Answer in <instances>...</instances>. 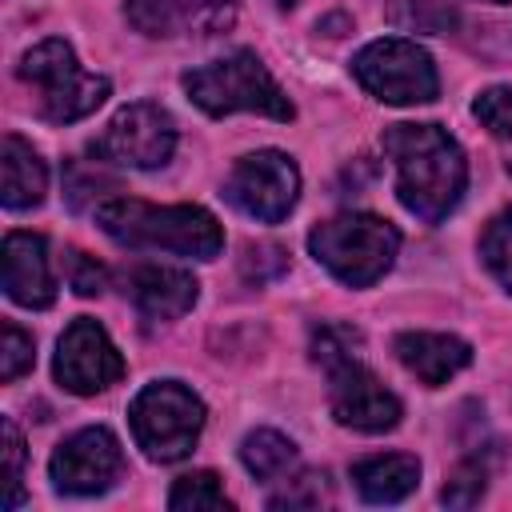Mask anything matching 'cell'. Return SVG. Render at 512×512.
Instances as JSON below:
<instances>
[{"mask_svg":"<svg viewBox=\"0 0 512 512\" xmlns=\"http://www.w3.org/2000/svg\"><path fill=\"white\" fill-rule=\"evenodd\" d=\"M328 368V404H332V416L344 424V428H356V432H392L400 424V400L376 380V372H368L356 352L352 356H340Z\"/></svg>","mask_w":512,"mask_h":512,"instance_id":"obj_11","label":"cell"},{"mask_svg":"<svg viewBox=\"0 0 512 512\" xmlns=\"http://www.w3.org/2000/svg\"><path fill=\"white\" fill-rule=\"evenodd\" d=\"M416 480H420V460L404 452L368 456L352 464V484L368 504H396L416 488Z\"/></svg>","mask_w":512,"mask_h":512,"instance_id":"obj_17","label":"cell"},{"mask_svg":"<svg viewBox=\"0 0 512 512\" xmlns=\"http://www.w3.org/2000/svg\"><path fill=\"white\" fill-rule=\"evenodd\" d=\"M240 460H244V468H248L260 484L288 480V476L296 472V464H300L296 444H292L288 436L272 432V428H256V432H248L244 444H240Z\"/></svg>","mask_w":512,"mask_h":512,"instance_id":"obj_18","label":"cell"},{"mask_svg":"<svg viewBox=\"0 0 512 512\" xmlns=\"http://www.w3.org/2000/svg\"><path fill=\"white\" fill-rule=\"evenodd\" d=\"M484 464H476V460H464V464H456L452 468V476H448V484H444V492H440V500L448 504V508H472L480 496H484Z\"/></svg>","mask_w":512,"mask_h":512,"instance_id":"obj_24","label":"cell"},{"mask_svg":"<svg viewBox=\"0 0 512 512\" xmlns=\"http://www.w3.org/2000/svg\"><path fill=\"white\" fill-rule=\"evenodd\" d=\"M392 352L428 388L448 384L460 368L472 364V348L460 336H448V332H400L392 340Z\"/></svg>","mask_w":512,"mask_h":512,"instance_id":"obj_14","label":"cell"},{"mask_svg":"<svg viewBox=\"0 0 512 512\" xmlns=\"http://www.w3.org/2000/svg\"><path fill=\"white\" fill-rule=\"evenodd\" d=\"M384 152L396 164V196L412 216L440 224L460 204L468 164L440 124H388Z\"/></svg>","mask_w":512,"mask_h":512,"instance_id":"obj_1","label":"cell"},{"mask_svg":"<svg viewBox=\"0 0 512 512\" xmlns=\"http://www.w3.org/2000/svg\"><path fill=\"white\" fill-rule=\"evenodd\" d=\"M352 76L384 104H428L440 92L432 56L404 36L372 40L352 56Z\"/></svg>","mask_w":512,"mask_h":512,"instance_id":"obj_7","label":"cell"},{"mask_svg":"<svg viewBox=\"0 0 512 512\" xmlns=\"http://www.w3.org/2000/svg\"><path fill=\"white\" fill-rule=\"evenodd\" d=\"M52 372L56 380L76 392V396H96L104 388H112L120 376H124V356L116 352V344L108 340V332L88 320V316H76L60 344H56V360H52Z\"/></svg>","mask_w":512,"mask_h":512,"instance_id":"obj_10","label":"cell"},{"mask_svg":"<svg viewBox=\"0 0 512 512\" xmlns=\"http://www.w3.org/2000/svg\"><path fill=\"white\" fill-rule=\"evenodd\" d=\"M104 184H108V180H100V176L80 180V168L68 164V184H64V192H68V204H72V208H84V204H88V188H104Z\"/></svg>","mask_w":512,"mask_h":512,"instance_id":"obj_29","label":"cell"},{"mask_svg":"<svg viewBox=\"0 0 512 512\" xmlns=\"http://www.w3.org/2000/svg\"><path fill=\"white\" fill-rule=\"evenodd\" d=\"M284 484H292V488H284L280 496H272L268 500L272 508H316V504L328 500V476L324 472H304V476L284 480Z\"/></svg>","mask_w":512,"mask_h":512,"instance_id":"obj_26","label":"cell"},{"mask_svg":"<svg viewBox=\"0 0 512 512\" xmlns=\"http://www.w3.org/2000/svg\"><path fill=\"white\" fill-rule=\"evenodd\" d=\"M124 12L144 36H172L180 24L192 20L196 0H128Z\"/></svg>","mask_w":512,"mask_h":512,"instance_id":"obj_19","label":"cell"},{"mask_svg":"<svg viewBox=\"0 0 512 512\" xmlns=\"http://www.w3.org/2000/svg\"><path fill=\"white\" fill-rule=\"evenodd\" d=\"M224 196L228 204H236L244 216L260 220V224H280L300 196V172L284 152H252L240 156L236 168L224 180Z\"/></svg>","mask_w":512,"mask_h":512,"instance_id":"obj_8","label":"cell"},{"mask_svg":"<svg viewBox=\"0 0 512 512\" xmlns=\"http://www.w3.org/2000/svg\"><path fill=\"white\" fill-rule=\"evenodd\" d=\"M0 264H4V292H8V300L24 304V308H52L56 280H52L44 236H36V232H8Z\"/></svg>","mask_w":512,"mask_h":512,"instance_id":"obj_13","label":"cell"},{"mask_svg":"<svg viewBox=\"0 0 512 512\" xmlns=\"http://www.w3.org/2000/svg\"><path fill=\"white\" fill-rule=\"evenodd\" d=\"M492 4H512V0H492Z\"/></svg>","mask_w":512,"mask_h":512,"instance_id":"obj_31","label":"cell"},{"mask_svg":"<svg viewBox=\"0 0 512 512\" xmlns=\"http://www.w3.org/2000/svg\"><path fill=\"white\" fill-rule=\"evenodd\" d=\"M168 508H176V512H216V508H228V496H224V488L212 472H192V476L176 480V488L168 496Z\"/></svg>","mask_w":512,"mask_h":512,"instance_id":"obj_20","label":"cell"},{"mask_svg":"<svg viewBox=\"0 0 512 512\" xmlns=\"http://www.w3.org/2000/svg\"><path fill=\"white\" fill-rule=\"evenodd\" d=\"M20 80L36 96V112L48 124H72L96 112L108 100V80L76 64V52L64 40H40L20 60Z\"/></svg>","mask_w":512,"mask_h":512,"instance_id":"obj_5","label":"cell"},{"mask_svg":"<svg viewBox=\"0 0 512 512\" xmlns=\"http://www.w3.org/2000/svg\"><path fill=\"white\" fill-rule=\"evenodd\" d=\"M276 4H280V8H292V4H296V0H276Z\"/></svg>","mask_w":512,"mask_h":512,"instance_id":"obj_30","label":"cell"},{"mask_svg":"<svg viewBox=\"0 0 512 512\" xmlns=\"http://www.w3.org/2000/svg\"><path fill=\"white\" fill-rule=\"evenodd\" d=\"M100 228L124 244V248H160V252H180L196 260H212L224 248V232L212 212L200 204H172L156 208L144 200H108L96 208Z\"/></svg>","mask_w":512,"mask_h":512,"instance_id":"obj_2","label":"cell"},{"mask_svg":"<svg viewBox=\"0 0 512 512\" xmlns=\"http://www.w3.org/2000/svg\"><path fill=\"white\" fill-rule=\"evenodd\" d=\"M36 352H32V336L20 328V324H4V348H0V376L12 384L16 376H24L32 368Z\"/></svg>","mask_w":512,"mask_h":512,"instance_id":"obj_25","label":"cell"},{"mask_svg":"<svg viewBox=\"0 0 512 512\" xmlns=\"http://www.w3.org/2000/svg\"><path fill=\"white\" fill-rule=\"evenodd\" d=\"M20 464H24V440H20V428L12 416H4V508H16L24 500V488H20Z\"/></svg>","mask_w":512,"mask_h":512,"instance_id":"obj_27","label":"cell"},{"mask_svg":"<svg viewBox=\"0 0 512 512\" xmlns=\"http://www.w3.org/2000/svg\"><path fill=\"white\" fill-rule=\"evenodd\" d=\"M68 280L76 296H100L104 292V268L88 256V252H68Z\"/></svg>","mask_w":512,"mask_h":512,"instance_id":"obj_28","label":"cell"},{"mask_svg":"<svg viewBox=\"0 0 512 512\" xmlns=\"http://www.w3.org/2000/svg\"><path fill=\"white\" fill-rule=\"evenodd\" d=\"M196 280L184 268L164 264H140L128 272V296L148 320H176L196 304Z\"/></svg>","mask_w":512,"mask_h":512,"instance_id":"obj_15","label":"cell"},{"mask_svg":"<svg viewBox=\"0 0 512 512\" xmlns=\"http://www.w3.org/2000/svg\"><path fill=\"white\" fill-rule=\"evenodd\" d=\"M396 20L416 32H448L456 24V8L448 0H396Z\"/></svg>","mask_w":512,"mask_h":512,"instance_id":"obj_23","label":"cell"},{"mask_svg":"<svg viewBox=\"0 0 512 512\" xmlns=\"http://www.w3.org/2000/svg\"><path fill=\"white\" fill-rule=\"evenodd\" d=\"M128 424L148 460L176 464L196 448V436L204 428V404L180 380H156L136 392Z\"/></svg>","mask_w":512,"mask_h":512,"instance_id":"obj_6","label":"cell"},{"mask_svg":"<svg viewBox=\"0 0 512 512\" xmlns=\"http://www.w3.org/2000/svg\"><path fill=\"white\" fill-rule=\"evenodd\" d=\"M472 116L496 136V144L504 148L508 168H512V88H488V92H480L476 104H472Z\"/></svg>","mask_w":512,"mask_h":512,"instance_id":"obj_21","label":"cell"},{"mask_svg":"<svg viewBox=\"0 0 512 512\" xmlns=\"http://www.w3.org/2000/svg\"><path fill=\"white\" fill-rule=\"evenodd\" d=\"M176 148V124L164 108L140 100L120 108L108 128L92 140V156L104 164H124V168H160L168 164Z\"/></svg>","mask_w":512,"mask_h":512,"instance_id":"obj_9","label":"cell"},{"mask_svg":"<svg viewBox=\"0 0 512 512\" xmlns=\"http://www.w3.org/2000/svg\"><path fill=\"white\" fill-rule=\"evenodd\" d=\"M308 248L336 280L352 288H368L392 268L400 232L372 212H344L316 224L308 232Z\"/></svg>","mask_w":512,"mask_h":512,"instance_id":"obj_3","label":"cell"},{"mask_svg":"<svg viewBox=\"0 0 512 512\" xmlns=\"http://www.w3.org/2000/svg\"><path fill=\"white\" fill-rule=\"evenodd\" d=\"M184 92L192 104H200L208 116H228V112H260L272 120H292V104L272 80V72L260 64L256 52L240 48L224 60H212L204 68H192L184 76Z\"/></svg>","mask_w":512,"mask_h":512,"instance_id":"obj_4","label":"cell"},{"mask_svg":"<svg viewBox=\"0 0 512 512\" xmlns=\"http://www.w3.org/2000/svg\"><path fill=\"white\" fill-rule=\"evenodd\" d=\"M0 172H4V208L24 212L36 208L48 192V168L40 160V152L20 140V136H4L0 144Z\"/></svg>","mask_w":512,"mask_h":512,"instance_id":"obj_16","label":"cell"},{"mask_svg":"<svg viewBox=\"0 0 512 512\" xmlns=\"http://www.w3.org/2000/svg\"><path fill=\"white\" fill-rule=\"evenodd\" d=\"M124 468V456H120V444L108 428H80L72 432L56 452H52V484L56 492H68V496H96V492H108L116 484Z\"/></svg>","mask_w":512,"mask_h":512,"instance_id":"obj_12","label":"cell"},{"mask_svg":"<svg viewBox=\"0 0 512 512\" xmlns=\"http://www.w3.org/2000/svg\"><path fill=\"white\" fill-rule=\"evenodd\" d=\"M480 256H484L488 272L512 292V208L500 212V216L484 228V236H480Z\"/></svg>","mask_w":512,"mask_h":512,"instance_id":"obj_22","label":"cell"}]
</instances>
